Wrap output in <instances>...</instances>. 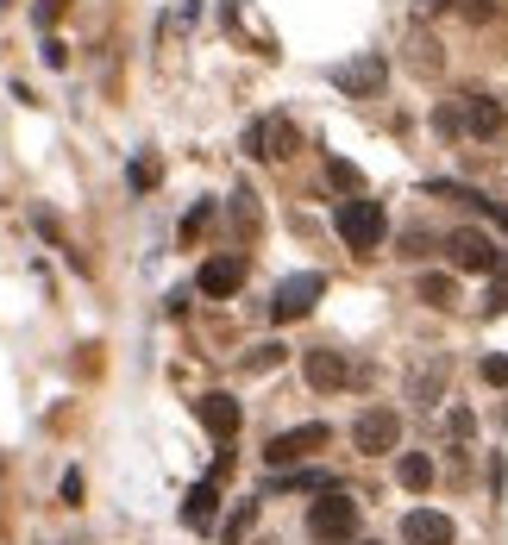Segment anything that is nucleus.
I'll list each match as a JSON object with an SVG mask.
<instances>
[{
    "mask_svg": "<svg viewBox=\"0 0 508 545\" xmlns=\"http://www.w3.org/2000/svg\"><path fill=\"white\" fill-rule=\"evenodd\" d=\"M446 257H452V270H471V276H490V270L502 264L496 245H490V232H477V226L446 232Z\"/></svg>",
    "mask_w": 508,
    "mask_h": 545,
    "instance_id": "nucleus-7",
    "label": "nucleus"
},
{
    "mask_svg": "<svg viewBox=\"0 0 508 545\" xmlns=\"http://www.w3.org/2000/svg\"><path fill=\"white\" fill-rule=\"evenodd\" d=\"M421 301H427V307H458V282L440 276V270H427V276H421Z\"/></svg>",
    "mask_w": 508,
    "mask_h": 545,
    "instance_id": "nucleus-17",
    "label": "nucleus"
},
{
    "mask_svg": "<svg viewBox=\"0 0 508 545\" xmlns=\"http://www.w3.org/2000/svg\"><path fill=\"white\" fill-rule=\"evenodd\" d=\"M233 220H239V232H245V239L258 232V201H251V188H239V195H233Z\"/></svg>",
    "mask_w": 508,
    "mask_h": 545,
    "instance_id": "nucleus-22",
    "label": "nucleus"
},
{
    "mask_svg": "<svg viewBox=\"0 0 508 545\" xmlns=\"http://www.w3.org/2000/svg\"><path fill=\"white\" fill-rule=\"evenodd\" d=\"M302 370H308V383H314V389H345V376H352V364H345L339 351H327V345H320V351H308V358H302Z\"/></svg>",
    "mask_w": 508,
    "mask_h": 545,
    "instance_id": "nucleus-13",
    "label": "nucleus"
},
{
    "mask_svg": "<svg viewBox=\"0 0 508 545\" xmlns=\"http://www.w3.org/2000/svg\"><path fill=\"white\" fill-rule=\"evenodd\" d=\"M483 383H490V389H508V358H502V351H490V358H483Z\"/></svg>",
    "mask_w": 508,
    "mask_h": 545,
    "instance_id": "nucleus-23",
    "label": "nucleus"
},
{
    "mask_svg": "<svg viewBox=\"0 0 508 545\" xmlns=\"http://www.w3.org/2000/svg\"><path fill=\"white\" fill-rule=\"evenodd\" d=\"M195 414H201V426H207V433H214L220 445L239 433V401H233V395H220V389H214V395H201V401H195Z\"/></svg>",
    "mask_w": 508,
    "mask_h": 545,
    "instance_id": "nucleus-10",
    "label": "nucleus"
},
{
    "mask_svg": "<svg viewBox=\"0 0 508 545\" xmlns=\"http://www.w3.org/2000/svg\"><path fill=\"white\" fill-rule=\"evenodd\" d=\"M276 364H283V345H251V351H245V370H251V376H264V370H276Z\"/></svg>",
    "mask_w": 508,
    "mask_h": 545,
    "instance_id": "nucleus-21",
    "label": "nucleus"
},
{
    "mask_svg": "<svg viewBox=\"0 0 508 545\" xmlns=\"http://www.w3.org/2000/svg\"><path fill=\"white\" fill-rule=\"evenodd\" d=\"M502 126H508L502 101H490V94H465V132L471 138H496Z\"/></svg>",
    "mask_w": 508,
    "mask_h": 545,
    "instance_id": "nucleus-12",
    "label": "nucleus"
},
{
    "mask_svg": "<svg viewBox=\"0 0 508 545\" xmlns=\"http://www.w3.org/2000/svg\"><path fill=\"white\" fill-rule=\"evenodd\" d=\"M383 76H389V63L377 57V51H358V57H345V63H333V88L339 94H352V101H371V94L383 88Z\"/></svg>",
    "mask_w": 508,
    "mask_h": 545,
    "instance_id": "nucleus-6",
    "label": "nucleus"
},
{
    "mask_svg": "<svg viewBox=\"0 0 508 545\" xmlns=\"http://www.w3.org/2000/svg\"><path fill=\"white\" fill-rule=\"evenodd\" d=\"M396 477H402V489H433V458L427 452H402Z\"/></svg>",
    "mask_w": 508,
    "mask_h": 545,
    "instance_id": "nucleus-16",
    "label": "nucleus"
},
{
    "mask_svg": "<svg viewBox=\"0 0 508 545\" xmlns=\"http://www.w3.org/2000/svg\"><path fill=\"white\" fill-rule=\"evenodd\" d=\"M383 232H389V220H383V207H377V201H364V195L339 201V239L352 245L358 257H371V251L383 245Z\"/></svg>",
    "mask_w": 508,
    "mask_h": 545,
    "instance_id": "nucleus-2",
    "label": "nucleus"
},
{
    "mask_svg": "<svg viewBox=\"0 0 508 545\" xmlns=\"http://www.w3.org/2000/svg\"><path fill=\"white\" fill-rule=\"evenodd\" d=\"M207 226H214V201H195V207H189V220H182V239L195 245V239H201Z\"/></svg>",
    "mask_w": 508,
    "mask_h": 545,
    "instance_id": "nucleus-20",
    "label": "nucleus"
},
{
    "mask_svg": "<svg viewBox=\"0 0 508 545\" xmlns=\"http://www.w3.org/2000/svg\"><path fill=\"white\" fill-rule=\"evenodd\" d=\"M327 182L345 188V195H364V170H358L352 157H327Z\"/></svg>",
    "mask_w": 508,
    "mask_h": 545,
    "instance_id": "nucleus-18",
    "label": "nucleus"
},
{
    "mask_svg": "<svg viewBox=\"0 0 508 545\" xmlns=\"http://www.w3.org/2000/svg\"><path fill=\"white\" fill-rule=\"evenodd\" d=\"M308 533L320 545H352L358 539V502H352V495H339V489H327L314 502V514H308Z\"/></svg>",
    "mask_w": 508,
    "mask_h": 545,
    "instance_id": "nucleus-3",
    "label": "nucleus"
},
{
    "mask_svg": "<svg viewBox=\"0 0 508 545\" xmlns=\"http://www.w3.org/2000/svg\"><path fill=\"white\" fill-rule=\"evenodd\" d=\"M214 502H220V483H214V477H201L189 495H182V520H189L195 533H207V527H214Z\"/></svg>",
    "mask_w": 508,
    "mask_h": 545,
    "instance_id": "nucleus-14",
    "label": "nucleus"
},
{
    "mask_svg": "<svg viewBox=\"0 0 508 545\" xmlns=\"http://www.w3.org/2000/svg\"><path fill=\"white\" fill-rule=\"evenodd\" d=\"M452 7V0H421V13H446Z\"/></svg>",
    "mask_w": 508,
    "mask_h": 545,
    "instance_id": "nucleus-31",
    "label": "nucleus"
},
{
    "mask_svg": "<svg viewBox=\"0 0 508 545\" xmlns=\"http://www.w3.org/2000/svg\"><path fill=\"white\" fill-rule=\"evenodd\" d=\"M295 145H302V132H295V120H283V113L245 126V151L258 163H283V157H295Z\"/></svg>",
    "mask_w": 508,
    "mask_h": 545,
    "instance_id": "nucleus-5",
    "label": "nucleus"
},
{
    "mask_svg": "<svg viewBox=\"0 0 508 545\" xmlns=\"http://www.w3.org/2000/svg\"><path fill=\"white\" fill-rule=\"evenodd\" d=\"M320 295H327V276H320V270H295V276H283L270 289V320L276 326H283V320H308Z\"/></svg>",
    "mask_w": 508,
    "mask_h": 545,
    "instance_id": "nucleus-1",
    "label": "nucleus"
},
{
    "mask_svg": "<svg viewBox=\"0 0 508 545\" xmlns=\"http://www.w3.org/2000/svg\"><path fill=\"white\" fill-rule=\"evenodd\" d=\"M327 439H333V426H327V420H302V426H289V433H276V439H270L264 464H270V470H295L302 458L327 452Z\"/></svg>",
    "mask_w": 508,
    "mask_h": 545,
    "instance_id": "nucleus-4",
    "label": "nucleus"
},
{
    "mask_svg": "<svg viewBox=\"0 0 508 545\" xmlns=\"http://www.w3.org/2000/svg\"><path fill=\"white\" fill-rule=\"evenodd\" d=\"M57 7L63 0H38V26H57Z\"/></svg>",
    "mask_w": 508,
    "mask_h": 545,
    "instance_id": "nucleus-29",
    "label": "nucleus"
},
{
    "mask_svg": "<svg viewBox=\"0 0 508 545\" xmlns=\"http://www.w3.org/2000/svg\"><path fill=\"white\" fill-rule=\"evenodd\" d=\"M483 213H490V220H502V226H508V207H496V201H483Z\"/></svg>",
    "mask_w": 508,
    "mask_h": 545,
    "instance_id": "nucleus-30",
    "label": "nucleus"
},
{
    "mask_svg": "<svg viewBox=\"0 0 508 545\" xmlns=\"http://www.w3.org/2000/svg\"><path fill=\"white\" fill-rule=\"evenodd\" d=\"M352 445H358V452H396V445H402V414L396 408H364L358 414V426H352Z\"/></svg>",
    "mask_w": 508,
    "mask_h": 545,
    "instance_id": "nucleus-8",
    "label": "nucleus"
},
{
    "mask_svg": "<svg viewBox=\"0 0 508 545\" xmlns=\"http://www.w3.org/2000/svg\"><path fill=\"white\" fill-rule=\"evenodd\" d=\"M44 63L63 69V63H69V44H63V38H44Z\"/></svg>",
    "mask_w": 508,
    "mask_h": 545,
    "instance_id": "nucleus-25",
    "label": "nucleus"
},
{
    "mask_svg": "<svg viewBox=\"0 0 508 545\" xmlns=\"http://www.w3.org/2000/svg\"><path fill=\"white\" fill-rule=\"evenodd\" d=\"M63 502H69V508L82 502V470H69V477H63Z\"/></svg>",
    "mask_w": 508,
    "mask_h": 545,
    "instance_id": "nucleus-28",
    "label": "nucleus"
},
{
    "mask_svg": "<svg viewBox=\"0 0 508 545\" xmlns=\"http://www.w3.org/2000/svg\"><path fill=\"white\" fill-rule=\"evenodd\" d=\"M483 307H490V314H508V282H490V295H483Z\"/></svg>",
    "mask_w": 508,
    "mask_h": 545,
    "instance_id": "nucleus-27",
    "label": "nucleus"
},
{
    "mask_svg": "<svg viewBox=\"0 0 508 545\" xmlns=\"http://www.w3.org/2000/svg\"><path fill=\"white\" fill-rule=\"evenodd\" d=\"M276 489H289V495H327L333 477H327V470H276Z\"/></svg>",
    "mask_w": 508,
    "mask_h": 545,
    "instance_id": "nucleus-15",
    "label": "nucleus"
},
{
    "mask_svg": "<svg viewBox=\"0 0 508 545\" xmlns=\"http://www.w3.org/2000/svg\"><path fill=\"white\" fill-rule=\"evenodd\" d=\"M251 527H258V502H239V508H233V520H226V545H239Z\"/></svg>",
    "mask_w": 508,
    "mask_h": 545,
    "instance_id": "nucleus-19",
    "label": "nucleus"
},
{
    "mask_svg": "<svg viewBox=\"0 0 508 545\" xmlns=\"http://www.w3.org/2000/svg\"><path fill=\"white\" fill-rule=\"evenodd\" d=\"M239 282H245V257H207L201 276H195V289L226 301V295H239Z\"/></svg>",
    "mask_w": 508,
    "mask_h": 545,
    "instance_id": "nucleus-9",
    "label": "nucleus"
},
{
    "mask_svg": "<svg viewBox=\"0 0 508 545\" xmlns=\"http://www.w3.org/2000/svg\"><path fill=\"white\" fill-rule=\"evenodd\" d=\"M132 188H157V163H151V157L132 163Z\"/></svg>",
    "mask_w": 508,
    "mask_h": 545,
    "instance_id": "nucleus-24",
    "label": "nucleus"
},
{
    "mask_svg": "<svg viewBox=\"0 0 508 545\" xmlns=\"http://www.w3.org/2000/svg\"><path fill=\"white\" fill-rule=\"evenodd\" d=\"M446 426H452V439H465L477 420H471V408H452V414H446Z\"/></svg>",
    "mask_w": 508,
    "mask_h": 545,
    "instance_id": "nucleus-26",
    "label": "nucleus"
},
{
    "mask_svg": "<svg viewBox=\"0 0 508 545\" xmlns=\"http://www.w3.org/2000/svg\"><path fill=\"white\" fill-rule=\"evenodd\" d=\"M402 539H408V545H452V520H446L440 508H414V514L402 520Z\"/></svg>",
    "mask_w": 508,
    "mask_h": 545,
    "instance_id": "nucleus-11",
    "label": "nucleus"
}]
</instances>
